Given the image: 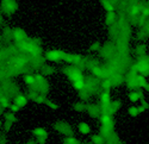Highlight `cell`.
I'll use <instances>...</instances> for the list:
<instances>
[{
	"label": "cell",
	"instance_id": "6da1fadb",
	"mask_svg": "<svg viewBox=\"0 0 149 144\" xmlns=\"http://www.w3.org/2000/svg\"><path fill=\"white\" fill-rule=\"evenodd\" d=\"M1 8L5 13L12 15L17 10V4H16L15 0H4L3 4H1Z\"/></svg>",
	"mask_w": 149,
	"mask_h": 144
},
{
	"label": "cell",
	"instance_id": "7a4b0ae2",
	"mask_svg": "<svg viewBox=\"0 0 149 144\" xmlns=\"http://www.w3.org/2000/svg\"><path fill=\"white\" fill-rule=\"evenodd\" d=\"M102 3H103V5H105V7L107 10H111V8L113 7V3L110 1V0H102Z\"/></svg>",
	"mask_w": 149,
	"mask_h": 144
}]
</instances>
